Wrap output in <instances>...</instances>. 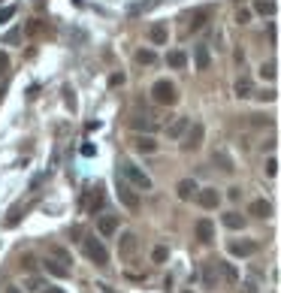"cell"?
<instances>
[{
  "label": "cell",
  "instance_id": "33",
  "mask_svg": "<svg viewBox=\"0 0 281 293\" xmlns=\"http://www.w3.org/2000/svg\"><path fill=\"white\" fill-rule=\"evenodd\" d=\"M215 163H221V169H224V172H233V169H236V166H233V160H230L224 151H221V154L215 151Z\"/></svg>",
  "mask_w": 281,
  "mask_h": 293
},
{
  "label": "cell",
  "instance_id": "1",
  "mask_svg": "<svg viewBox=\"0 0 281 293\" xmlns=\"http://www.w3.org/2000/svg\"><path fill=\"white\" fill-rule=\"evenodd\" d=\"M151 100L157 106H176L179 103V88L170 82V79H157L151 85Z\"/></svg>",
  "mask_w": 281,
  "mask_h": 293
},
{
  "label": "cell",
  "instance_id": "14",
  "mask_svg": "<svg viewBox=\"0 0 281 293\" xmlns=\"http://www.w3.org/2000/svg\"><path fill=\"white\" fill-rule=\"evenodd\" d=\"M97 230H100V236H103V239L115 236V230H118V218H115V215H103L100 221H97Z\"/></svg>",
  "mask_w": 281,
  "mask_h": 293
},
{
  "label": "cell",
  "instance_id": "36",
  "mask_svg": "<svg viewBox=\"0 0 281 293\" xmlns=\"http://www.w3.org/2000/svg\"><path fill=\"white\" fill-rule=\"evenodd\" d=\"M236 21H239V24H248V21H251V9H239V12H236Z\"/></svg>",
  "mask_w": 281,
  "mask_h": 293
},
{
  "label": "cell",
  "instance_id": "18",
  "mask_svg": "<svg viewBox=\"0 0 281 293\" xmlns=\"http://www.w3.org/2000/svg\"><path fill=\"white\" fill-rule=\"evenodd\" d=\"M193 64H196V70H209V67H212L209 46H196V49H193Z\"/></svg>",
  "mask_w": 281,
  "mask_h": 293
},
{
  "label": "cell",
  "instance_id": "45",
  "mask_svg": "<svg viewBox=\"0 0 281 293\" xmlns=\"http://www.w3.org/2000/svg\"><path fill=\"white\" fill-rule=\"evenodd\" d=\"M43 293H64V290H61V287H49V284H46V287H43Z\"/></svg>",
  "mask_w": 281,
  "mask_h": 293
},
{
  "label": "cell",
  "instance_id": "40",
  "mask_svg": "<svg viewBox=\"0 0 281 293\" xmlns=\"http://www.w3.org/2000/svg\"><path fill=\"white\" fill-rule=\"evenodd\" d=\"M266 175H278V160H275V157L266 160Z\"/></svg>",
  "mask_w": 281,
  "mask_h": 293
},
{
  "label": "cell",
  "instance_id": "4",
  "mask_svg": "<svg viewBox=\"0 0 281 293\" xmlns=\"http://www.w3.org/2000/svg\"><path fill=\"white\" fill-rule=\"evenodd\" d=\"M118 200H121V206L127 209V212H139L142 209V200H139V194H136V188H130L127 185V181L121 178V175H118Z\"/></svg>",
  "mask_w": 281,
  "mask_h": 293
},
{
  "label": "cell",
  "instance_id": "37",
  "mask_svg": "<svg viewBox=\"0 0 281 293\" xmlns=\"http://www.w3.org/2000/svg\"><path fill=\"white\" fill-rule=\"evenodd\" d=\"M15 15V6H0V21H9Z\"/></svg>",
  "mask_w": 281,
  "mask_h": 293
},
{
  "label": "cell",
  "instance_id": "44",
  "mask_svg": "<svg viewBox=\"0 0 281 293\" xmlns=\"http://www.w3.org/2000/svg\"><path fill=\"white\" fill-rule=\"evenodd\" d=\"M242 197V188H230V200H239Z\"/></svg>",
  "mask_w": 281,
  "mask_h": 293
},
{
  "label": "cell",
  "instance_id": "39",
  "mask_svg": "<svg viewBox=\"0 0 281 293\" xmlns=\"http://www.w3.org/2000/svg\"><path fill=\"white\" fill-rule=\"evenodd\" d=\"M254 97H257V100H263V103H272L278 94H275V91H260V94H254Z\"/></svg>",
  "mask_w": 281,
  "mask_h": 293
},
{
  "label": "cell",
  "instance_id": "17",
  "mask_svg": "<svg viewBox=\"0 0 281 293\" xmlns=\"http://www.w3.org/2000/svg\"><path fill=\"white\" fill-rule=\"evenodd\" d=\"M103 206V191L100 188H91L88 194H85V200H82V209H88V212H97Z\"/></svg>",
  "mask_w": 281,
  "mask_h": 293
},
{
  "label": "cell",
  "instance_id": "38",
  "mask_svg": "<svg viewBox=\"0 0 281 293\" xmlns=\"http://www.w3.org/2000/svg\"><path fill=\"white\" fill-rule=\"evenodd\" d=\"M109 85H112V88L124 85V73H112V76H109Z\"/></svg>",
  "mask_w": 281,
  "mask_h": 293
},
{
  "label": "cell",
  "instance_id": "46",
  "mask_svg": "<svg viewBox=\"0 0 281 293\" xmlns=\"http://www.w3.org/2000/svg\"><path fill=\"white\" fill-rule=\"evenodd\" d=\"M6 293H21V290L18 287H6Z\"/></svg>",
  "mask_w": 281,
  "mask_h": 293
},
{
  "label": "cell",
  "instance_id": "12",
  "mask_svg": "<svg viewBox=\"0 0 281 293\" xmlns=\"http://www.w3.org/2000/svg\"><path fill=\"white\" fill-rule=\"evenodd\" d=\"M49 30H52V27H49L46 18H30V21L24 24V33L33 36V40H39V36H49Z\"/></svg>",
  "mask_w": 281,
  "mask_h": 293
},
{
  "label": "cell",
  "instance_id": "32",
  "mask_svg": "<svg viewBox=\"0 0 281 293\" xmlns=\"http://www.w3.org/2000/svg\"><path fill=\"white\" fill-rule=\"evenodd\" d=\"M154 61H157V55H154L151 49H139V52H136V64H145V67H151Z\"/></svg>",
  "mask_w": 281,
  "mask_h": 293
},
{
  "label": "cell",
  "instance_id": "7",
  "mask_svg": "<svg viewBox=\"0 0 281 293\" xmlns=\"http://www.w3.org/2000/svg\"><path fill=\"white\" fill-rule=\"evenodd\" d=\"M227 248H230L233 257H251V254H257V251H260V245H257V242H251V239H242V242L233 239Z\"/></svg>",
  "mask_w": 281,
  "mask_h": 293
},
{
  "label": "cell",
  "instance_id": "28",
  "mask_svg": "<svg viewBox=\"0 0 281 293\" xmlns=\"http://www.w3.org/2000/svg\"><path fill=\"white\" fill-rule=\"evenodd\" d=\"M43 287H46L43 278H36V275H27V278H24V290H27V293H43Z\"/></svg>",
  "mask_w": 281,
  "mask_h": 293
},
{
  "label": "cell",
  "instance_id": "22",
  "mask_svg": "<svg viewBox=\"0 0 281 293\" xmlns=\"http://www.w3.org/2000/svg\"><path fill=\"white\" fill-rule=\"evenodd\" d=\"M236 97H242V100H248V97H254V82L248 79V76H242L236 82Z\"/></svg>",
  "mask_w": 281,
  "mask_h": 293
},
{
  "label": "cell",
  "instance_id": "2",
  "mask_svg": "<svg viewBox=\"0 0 281 293\" xmlns=\"http://www.w3.org/2000/svg\"><path fill=\"white\" fill-rule=\"evenodd\" d=\"M121 178L127 181L130 188H136V191H151V178H148L136 163H130V160L121 163Z\"/></svg>",
  "mask_w": 281,
  "mask_h": 293
},
{
  "label": "cell",
  "instance_id": "23",
  "mask_svg": "<svg viewBox=\"0 0 281 293\" xmlns=\"http://www.w3.org/2000/svg\"><path fill=\"white\" fill-rule=\"evenodd\" d=\"M43 269H46L49 275H55V278H67V275H70V269H67L64 263H58V260H52V257H49V260L43 263Z\"/></svg>",
  "mask_w": 281,
  "mask_h": 293
},
{
  "label": "cell",
  "instance_id": "29",
  "mask_svg": "<svg viewBox=\"0 0 281 293\" xmlns=\"http://www.w3.org/2000/svg\"><path fill=\"white\" fill-rule=\"evenodd\" d=\"M260 76L272 82V79L278 76V64H275V61H266V64H260Z\"/></svg>",
  "mask_w": 281,
  "mask_h": 293
},
{
  "label": "cell",
  "instance_id": "27",
  "mask_svg": "<svg viewBox=\"0 0 281 293\" xmlns=\"http://www.w3.org/2000/svg\"><path fill=\"white\" fill-rule=\"evenodd\" d=\"M218 272L224 275V281H227V284H236V281H239V272H236L230 263H221V260H218Z\"/></svg>",
  "mask_w": 281,
  "mask_h": 293
},
{
  "label": "cell",
  "instance_id": "24",
  "mask_svg": "<svg viewBox=\"0 0 281 293\" xmlns=\"http://www.w3.org/2000/svg\"><path fill=\"white\" fill-rule=\"evenodd\" d=\"M224 227H230V230H242V227H245V218L239 215V212H227V215H224Z\"/></svg>",
  "mask_w": 281,
  "mask_h": 293
},
{
  "label": "cell",
  "instance_id": "9",
  "mask_svg": "<svg viewBox=\"0 0 281 293\" xmlns=\"http://www.w3.org/2000/svg\"><path fill=\"white\" fill-rule=\"evenodd\" d=\"M193 197H196V203L203 206V209H218V203H221L218 188H203V191H196Z\"/></svg>",
  "mask_w": 281,
  "mask_h": 293
},
{
  "label": "cell",
  "instance_id": "35",
  "mask_svg": "<svg viewBox=\"0 0 281 293\" xmlns=\"http://www.w3.org/2000/svg\"><path fill=\"white\" fill-rule=\"evenodd\" d=\"M18 266H21V269H27V272H30V269H33V266H36V260H33V254H24V257H21V263H18Z\"/></svg>",
  "mask_w": 281,
  "mask_h": 293
},
{
  "label": "cell",
  "instance_id": "30",
  "mask_svg": "<svg viewBox=\"0 0 281 293\" xmlns=\"http://www.w3.org/2000/svg\"><path fill=\"white\" fill-rule=\"evenodd\" d=\"M167 260H170V248L157 245V248L151 251V263H167Z\"/></svg>",
  "mask_w": 281,
  "mask_h": 293
},
{
  "label": "cell",
  "instance_id": "16",
  "mask_svg": "<svg viewBox=\"0 0 281 293\" xmlns=\"http://www.w3.org/2000/svg\"><path fill=\"white\" fill-rule=\"evenodd\" d=\"M199 188H196V181L193 178H182L179 185H176V194H179V200H193V194H196Z\"/></svg>",
  "mask_w": 281,
  "mask_h": 293
},
{
  "label": "cell",
  "instance_id": "31",
  "mask_svg": "<svg viewBox=\"0 0 281 293\" xmlns=\"http://www.w3.org/2000/svg\"><path fill=\"white\" fill-rule=\"evenodd\" d=\"M254 9H257L260 15H275V0H257Z\"/></svg>",
  "mask_w": 281,
  "mask_h": 293
},
{
  "label": "cell",
  "instance_id": "42",
  "mask_svg": "<svg viewBox=\"0 0 281 293\" xmlns=\"http://www.w3.org/2000/svg\"><path fill=\"white\" fill-rule=\"evenodd\" d=\"M245 293H257V281H254V278H251V281L245 284Z\"/></svg>",
  "mask_w": 281,
  "mask_h": 293
},
{
  "label": "cell",
  "instance_id": "8",
  "mask_svg": "<svg viewBox=\"0 0 281 293\" xmlns=\"http://www.w3.org/2000/svg\"><path fill=\"white\" fill-rule=\"evenodd\" d=\"M212 18V6H199L187 15V30H199V27H206V21Z\"/></svg>",
  "mask_w": 281,
  "mask_h": 293
},
{
  "label": "cell",
  "instance_id": "19",
  "mask_svg": "<svg viewBox=\"0 0 281 293\" xmlns=\"http://www.w3.org/2000/svg\"><path fill=\"white\" fill-rule=\"evenodd\" d=\"M203 284L206 287H215L218 284V260H206L203 263Z\"/></svg>",
  "mask_w": 281,
  "mask_h": 293
},
{
  "label": "cell",
  "instance_id": "6",
  "mask_svg": "<svg viewBox=\"0 0 281 293\" xmlns=\"http://www.w3.org/2000/svg\"><path fill=\"white\" fill-rule=\"evenodd\" d=\"M136 251H139V236L136 233H121V239H118V254H121L124 260L136 257Z\"/></svg>",
  "mask_w": 281,
  "mask_h": 293
},
{
  "label": "cell",
  "instance_id": "34",
  "mask_svg": "<svg viewBox=\"0 0 281 293\" xmlns=\"http://www.w3.org/2000/svg\"><path fill=\"white\" fill-rule=\"evenodd\" d=\"M18 40H21V30H9V33L3 36V43H6V46H15Z\"/></svg>",
  "mask_w": 281,
  "mask_h": 293
},
{
  "label": "cell",
  "instance_id": "5",
  "mask_svg": "<svg viewBox=\"0 0 281 293\" xmlns=\"http://www.w3.org/2000/svg\"><path fill=\"white\" fill-rule=\"evenodd\" d=\"M203 136H206V127L203 124H187V130L179 136L182 139V151H196L199 148V145H203Z\"/></svg>",
  "mask_w": 281,
  "mask_h": 293
},
{
  "label": "cell",
  "instance_id": "20",
  "mask_svg": "<svg viewBox=\"0 0 281 293\" xmlns=\"http://www.w3.org/2000/svg\"><path fill=\"white\" fill-rule=\"evenodd\" d=\"M248 215H254V218H269V215H272V203H269V200H254V203L248 206Z\"/></svg>",
  "mask_w": 281,
  "mask_h": 293
},
{
  "label": "cell",
  "instance_id": "3",
  "mask_svg": "<svg viewBox=\"0 0 281 293\" xmlns=\"http://www.w3.org/2000/svg\"><path fill=\"white\" fill-rule=\"evenodd\" d=\"M82 245H85V254H88V260H91V263H97V266H109V251H106L103 239L88 236V239H82Z\"/></svg>",
  "mask_w": 281,
  "mask_h": 293
},
{
  "label": "cell",
  "instance_id": "15",
  "mask_svg": "<svg viewBox=\"0 0 281 293\" xmlns=\"http://www.w3.org/2000/svg\"><path fill=\"white\" fill-rule=\"evenodd\" d=\"M130 127L139 130V133H142V130H145V133H154V130H157V121H154L151 115H133V118H130Z\"/></svg>",
  "mask_w": 281,
  "mask_h": 293
},
{
  "label": "cell",
  "instance_id": "25",
  "mask_svg": "<svg viewBox=\"0 0 281 293\" xmlns=\"http://www.w3.org/2000/svg\"><path fill=\"white\" fill-rule=\"evenodd\" d=\"M167 64H170L173 70H182V67L187 64V55H185V52H179V49H173V52L167 55Z\"/></svg>",
  "mask_w": 281,
  "mask_h": 293
},
{
  "label": "cell",
  "instance_id": "41",
  "mask_svg": "<svg viewBox=\"0 0 281 293\" xmlns=\"http://www.w3.org/2000/svg\"><path fill=\"white\" fill-rule=\"evenodd\" d=\"M6 70H9V55H6V52H0V76H3Z\"/></svg>",
  "mask_w": 281,
  "mask_h": 293
},
{
  "label": "cell",
  "instance_id": "11",
  "mask_svg": "<svg viewBox=\"0 0 281 293\" xmlns=\"http://www.w3.org/2000/svg\"><path fill=\"white\" fill-rule=\"evenodd\" d=\"M148 40H151V46H167V40H170V27H167L164 21L151 24V27H148Z\"/></svg>",
  "mask_w": 281,
  "mask_h": 293
},
{
  "label": "cell",
  "instance_id": "13",
  "mask_svg": "<svg viewBox=\"0 0 281 293\" xmlns=\"http://www.w3.org/2000/svg\"><path fill=\"white\" fill-rule=\"evenodd\" d=\"M133 148L142 151V154H154V151H157V142H154L151 133H136V136H133Z\"/></svg>",
  "mask_w": 281,
  "mask_h": 293
},
{
  "label": "cell",
  "instance_id": "10",
  "mask_svg": "<svg viewBox=\"0 0 281 293\" xmlns=\"http://www.w3.org/2000/svg\"><path fill=\"white\" fill-rule=\"evenodd\" d=\"M193 233H196V239L203 242V245H209V242L215 239V224L209 221V218H199L196 227H193Z\"/></svg>",
  "mask_w": 281,
  "mask_h": 293
},
{
  "label": "cell",
  "instance_id": "21",
  "mask_svg": "<svg viewBox=\"0 0 281 293\" xmlns=\"http://www.w3.org/2000/svg\"><path fill=\"white\" fill-rule=\"evenodd\" d=\"M49 257H52V260H58V263H64L67 269H70V263H73L70 251H67V248H61V245H49Z\"/></svg>",
  "mask_w": 281,
  "mask_h": 293
},
{
  "label": "cell",
  "instance_id": "43",
  "mask_svg": "<svg viewBox=\"0 0 281 293\" xmlns=\"http://www.w3.org/2000/svg\"><path fill=\"white\" fill-rule=\"evenodd\" d=\"M82 154H85V157H91V154H94V145H91V142H88V145H82Z\"/></svg>",
  "mask_w": 281,
  "mask_h": 293
},
{
  "label": "cell",
  "instance_id": "26",
  "mask_svg": "<svg viewBox=\"0 0 281 293\" xmlns=\"http://www.w3.org/2000/svg\"><path fill=\"white\" fill-rule=\"evenodd\" d=\"M187 124H190L187 118H176V121H173V124L167 127V133H170V139H179V136H182V133L187 130Z\"/></svg>",
  "mask_w": 281,
  "mask_h": 293
}]
</instances>
